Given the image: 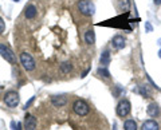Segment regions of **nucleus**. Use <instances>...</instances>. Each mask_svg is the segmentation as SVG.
I'll use <instances>...</instances> for the list:
<instances>
[{"label":"nucleus","mask_w":161,"mask_h":130,"mask_svg":"<svg viewBox=\"0 0 161 130\" xmlns=\"http://www.w3.org/2000/svg\"><path fill=\"white\" fill-rule=\"evenodd\" d=\"M154 4L156 6H158V4H161V0H154Z\"/></svg>","instance_id":"23"},{"label":"nucleus","mask_w":161,"mask_h":130,"mask_svg":"<svg viewBox=\"0 0 161 130\" xmlns=\"http://www.w3.org/2000/svg\"><path fill=\"white\" fill-rule=\"evenodd\" d=\"M85 42L87 44H94L95 43V32L94 30H87L85 34Z\"/></svg>","instance_id":"13"},{"label":"nucleus","mask_w":161,"mask_h":130,"mask_svg":"<svg viewBox=\"0 0 161 130\" xmlns=\"http://www.w3.org/2000/svg\"><path fill=\"white\" fill-rule=\"evenodd\" d=\"M71 70H73V66H71L70 62H63L62 64H60V71H62L63 74H69Z\"/></svg>","instance_id":"16"},{"label":"nucleus","mask_w":161,"mask_h":130,"mask_svg":"<svg viewBox=\"0 0 161 130\" xmlns=\"http://www.w3.org/2000/svg\"><path fill=\"white\" fill-rule=\"evenodd\" d=\"M0 55H2V58H4L8 63L14 64L16 62V57H15V54L11 48H9L6 43H0Z\"/></svg>","instance_id":"5"},{"label":"nucleus","mask_w":161,"mask_h":130,"mask_svg":"<svg viewBox=\"0 0 161 130\" xmlns=\"http://www.w3.org/2000/svg\"><path fill=\"white\" fill-rule=\"evenodd\" d=\"M51 103L55 107H63L64 105L67 103V98L63 97V95H55L51 98Z\"/></svg>","instance_id":"10"},{"label":"nucleus","mask_w":161,"mask_h":130,"mask_svg":"<svg viewBox=\"0 0 161 130\" xmlns=\"http://www.w3.org/2000/svg\"><path fill=\"white\" fill-rule=\"evenodd\" d=\"M145 27H147V31L148 32L152 31V26H150V23H145Z\"/></svg>","instance_id":"21"},{"label":"nucleus","mask_w":161,"mask_h":130,"mask_svg":"<svg viewBox=\"0 0 161 130\" xmlns=\"http://www.w3.org/2000/svg\"><path fill=\"white\" fill-rule=\"evenodd\" d=\"M36 7L34 6V4H30V6L26 7V9H24V15H26L27 19H34L35 16H36Z\"/></svg>","instance_id":"12"},{"label":"nucleus","mask_w":161,"mask_h":130,"mask_svg":"<svg viewBox=\"0 0 161 130\" xmlns=\"http://www.w3.org/2000/svg\"><path fill=\"white\" fill-rule=\"evenodd\" d=\"M141 130H160V126H158V123L156 122L154 119H148V121H145L142 123Z\"/></svg>","instance_id":"11"},{"label":"nucleus","mask_w":161,"mask_h":130,"mask_svg":"<svg viewBox=\"0 0 161 130\" xmlns=\"http://www.w3.org/2000/svg\"><path fill=\"white\" fill-rule=\"evenodd\" d=\"M112 44L115 50H122L125 46H126V43H125V39L124 36H121V35H115L112 41Z\"/></svg>","instance_id":"8"},{"label":"nucleus","mask_w":161,"mask_h":130,"mask_svg":"<svg viewBox=\"0 0 161 130\" xmlns=\"http://www.w3.org/2000/svg\"><path fill=\"white\" fill-rule=\"evenodd\" d=\"M73 110H74V113L77 114V116L85 117V116H87L89 114L90 107H89V105L83 101V99H77V101L73 103Z\"/></svg>","instance_id":"2"},{"label":"nucleus","mask_w":161,"mask_h":130,"mask_svg":"<svg viewBox=\"0 0 161 130\" xmlns=\"http://www.w3.org/2000/svg\"><path fill=\"white\" fill-rule=\"evenodd\" d=\"M109 63H110V51L106 50V51H103L102 55H101V64L105 67H108Z\"/></svg>","instance_id":"14"},{"label":"nucleus","mask_w":161,"mask_h":130,"mask_svg":"<svg viewBox=\"0 0 161 130\" xmlns=\"http://www.w3.org/2000/svg\"><path fill=\"white\" fill-rule=\"evenodd\" d=\"M14 2H16V3H18V2H20V0H14Z\"/></svg>","instance_id":"25"},{"label":"nucleus","mask_w":161,"mask_h":130,"mask_svg":"<svg viewBox=\"0 0 161 130\" xmlns=\"http://www.w3.org/2000/svg\"><path fill=\"white\" fill-rule=\"evenodd\" d=\"M36 125L38 121L34 116H26V118H24V130H35Z\"/></svg>","instance_id":"7"},{"label":"nucleus","mask_w":161,"mask_h":130,"mask_svg":"<svg viewBox=\"0 0 161 130\" xmlns=\"http://www.w3.org/2000/svg\"><path fill=\"white\" fill-rule=\"evenodd\" d=\"M147 114H148L149 117H152V118L158 117L160 116V107H158V105L157 103H150L149 106L147 107Z\"/></svg>","instance_id":"9"},{"label":"nucleus","mask_w":161,"mask_h":130,"mask_svg":"<svg viewBox=\"0 0 161 130\" xmlns=\"http://www.w3.org/2000/svg\"><path fill=\"white\" fill-rule=\"evenodd\" d=\"M34 101H35V97H31V99H30V101L26 103V106H24V109H28V107L32 105V102H34Z\"/></svg>","instance_id":"20"},{"label":"nucleus","mask_w":161,"mask_h":130,"mask_svg":"<svg viewBox=\"0 0 161 130\" xmlns=\"http://www.w3.org/2000/svg\"><path fill=\"white\" fill-rule=\"evenodd\" d=\"M20 63H22L23 68L26 70V71H34L35 70V61L34 58L31 57V54L28 52H22L20 54Z\"/></svg>","instance_id":"4"},{"label":"nucleus","mask_w":161,"mask_h":130,"mask_svg":"<svg viewBox=\"0 0 161 130\" xmlns=\"http://www.w3.org/2000/svg\"><path fill=\"white\" fill-rule=\"evenodd\" d=\"M4 30H6V23H4V20L0 18V34H3Z\"/></svg>","instance_id":"19"},{"label":"nucleus","mask_w":161,"mask_h":130,"mask_svg":"<svg viewBox=\"0 0 161 130\" xmlns=\"http://www.w3.org/2000/svg\"><path fill=\"white\" fill-rule=\"evenodd\" d=\"M130 110H132V105L128 99H122V101H119L117 107H115V113H117V116L119 118H125L128 117L130 114Z\"/></svg>","instance_id":"3"},{"label":"nucleus","mask_w":161,"mask_h":130,"mask_svg":"<svg viewBox=\"0 0 161 130\" xmlns=\"http://www.w3.org/2000/svg\"><path fill=\"white\" fill-rule=\"evenodd\" d=\"M98 75L103 77V78H110V73H109V70H108L106 67L102 66V67L98 68Z\"/></svg>","instance_id":"18"},{"label":"nucleus","mask_w":161,"mask_h":130,"mask_svg":"<svg viewBox=\"0 0 161 130\" xmlns=\"http://www.w3.org/2000/svg\"><path fill=\"white\" fill-rule=\"evenodd\" d=\"M15 130H22V123L18 122V125H16V129H15Z\"/></svg>","instance_id":"22"},{"label":"nucleus","mask_w":161,"mask_h":130,"mask_svg":"<svg viewBox=\"0 0 161 130\" xmlns=\"http://www.w3.org/2000/svg\"><path fill=\"white\" fill-rule=\"evenodd\" d=\"M158 57L161 58V50H160V51H158Z\"/></svg>","instance_id":"24"},{"label":"nucleus","mask_w":161,"mask_h":130,"mask_svg":"<svg viewBox=\"0 0 161 130\" xmlns=\"http://www.w3.org/2000/svg\"><path fill=\"white\" fill-rule=\"evenodd\" d=\"M124 130H138L134 119H126L124 123Z\"/></svg>","instance_id":"15"},{"label":"nucleus","mask_w":161,"mask_h":130,"mask_svg":"<svg viewBox=\"0 0 161 130\" xmlns=\"http://www.w3.org/2000/svg\"><path fill=\"white\" fill-rule=\"evenodd\" d=\"M118 4L121 11H128L130 8V0H118Z\"/></svg>","instance_id":"17"},{"label":"nucleus","mask_w":161,"mask_h":130,"mask_svg":"<svg viewBox=\"0 0 161 130\" xmlns=\"http://www.w3.org/2000/svg\"><path fill=\"white\" fill-rule=\"evenodd\" d=\"M78 11L85 16H93L95 14V6L90 0H78L77 3Z\"/></svg>","instance_id":"1"},{"label":"nucleus","mask_w":161,"mask_h":130,"mask_svg":"<svg viewBox=\"0 0 161 130\" xmlns=\"http://www.w3.org/2000/svg\"><path fill=\"white\" fill-rule=\"evenodd\" d=\"M20 102V97L16 91H7L4 94V103L8 107H16Z\"/></svg>","instance_id":"6"}]
</instances>
